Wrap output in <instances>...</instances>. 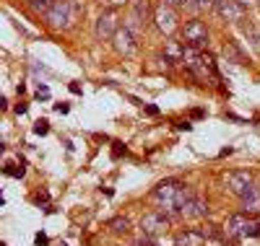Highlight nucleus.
Wrapping results in <instances>:
<instances>
[{
  "mask_svg": "<svg viewBox=\"0 0 260 246\" xmlns=\"http://www.w3.org/2000/svg\"><path fill=\"white\" fill-rule=\"evenodd\" d=\"M151 197H154L169 215H175L177 208L185 205L187 199L192 197V189H190L185 182H180V179H164V182H159V184L154 187Z\"/></svg>",
  "mask_w": 260,
  "mask_h": 246,
  "instance_id": "f257e3e1",
  "label": "nucleus"
},
{
  "mask_svg": "<svg viewBox=\"0 0 260 246\" xmlns=\"http://www.w3.org/2000/svg\"><path fill=\"white\" fill-rule=\"evenodd\" d=\"M45 21H47V26L55 29V31L71 29L73 21H76V3L73 0H57V3H52V8L45 13Z\"/></svg>",
  "mask_w": 260,
  "mask_h": 246,
  "instance_id": "f03ea898",
  "label": "nucleus"
},
{
  "mask_svg": "<svg viewBox=\"0 0 260 246\" xmlns=\"http://www.w3.org/2000/svg\"><path fill=\"white\" fill-rule=\"evenodd\" d=\"M226 236L229 238H242V236H250V238H260V220L247 215V213H237L226 220Z\"/></svg>",
  "mask_w": 260,
  "mask_h": 246,
  "instance_id": "7ed1b4c3",
  "label": "nucleus"
},
{
  "mask_svg": "<svg viewBox=\"0 0 260 246\" xmlns=\"http://www.w3.org/2000/svg\"><path fill=\"white\" fill-rule=\"evenodd\" d=\"M120 31V21H117V8H107L99 13L96 24H94V36L99 42H112L115 34Z\"/></svg>",
  "mask_w": 260,
  "mask_h": 246,
  "instance_id": "20e7f679",
  "label": "nucleus"
},
{
  "mask_svg": "<svg viewBox=\"0 0 260 246\" xmlns=\"http://www.w3.org/2000/svg\"><path fill=\"white\" fill-rule=\"evenodd\" d=\"M182 42L190 44V47H195V50H206L208 47V29H206L203 21H198V18L185 21V26H182Z\"/></svg>",
  "mask_w": 260,
  "mask_h": 246,
  "instance_id": "39448f33",
  "label": "nucleus"
},
{
  "mask_svg": "<svg viewBox=\"0 0 260 246\" xmlns=\"http://www.w3.org/2000/svg\"><path fill=\"white\" fill-rule=\"evenodd\" d=\"M141 231L143 233H148V236H161V233H167L169 228H172V215L169 213H146L143 218H141Z\"/></svg>",
  "mask_w": 260,
  "mask_h": 246,
  "instance_id": "423d86ee",
  "label": "nucleus"
},
{
  "mask_svg": "<svg viewBox=\"0 0 260 246\" xmlns=\"http://www.w3.org/2000/svg\"><path fill=\"white\" fill-rule=\"evenodd\" d=\"M154 26L164 34V36H172L177 29H180V21H177V8H172L167 3H161L156 11H154Z\"/></svg>",
  "mask_w": 260,
  "mask_h": 246,
  "instance_id": "0eeeda50",
  "label": "nucleus"
},
{
  "mask_svg": "<svg viewBox=\"0 0 260 246\" xmlns=\"http://www.w3.org/2000/svg\"><path fill=\"white\" fill-rule=\"evenodd\" d=\"M213 11L224 21H229V24H237V21H242V16H245V8H242L240 0H216Z\"/></svg>",
  "mask_w": 260,
  "mask_h": 246,
  "instance_id": "6e6552de",
  "label": "nucleus"
},
{
  "mask_svg": "<svg viewBox=\"0 0 260 246\" xmlns=\"http://www.w3.org/2000/svg\"><path fill=\"white\" fill-rule=\"evenodd\" d=\"M112 47H115V52L117 55H122V57H127V55H133L136 50H138V42H136V34L130 31V29H120L117 34H115V39H112Z\"/></svg>",
  "mask_w": 260,
  "mask_h": 246,
  "instance_id": "1a4fd4ad",
  "label": "nucleus"
},
{
  "mask_svg": "<svg viewBox=\"0 0 260 246\" xmlns=\"http://www.w3.org/2000/svg\"><path fill=\"white\" fill-rule=\"evenodd\" d=\"M206 215H208V205L203 202L201 197H195V194H192L185 205L177 208V213L172 215V218H206Z\"/></svg>",
  "mask_w": 260,
  "mask_h": 246,
  "instance_id": "9d476101",
  "label": "nucleus"
},
{
  "mask_svg": "<svg viewBox=\"0 0 260 246\" xmlns=\"http://www.w3.org/2000/svg\"><path fill=\"white\" fill-rule=\"evenodd\" d=\"M226 187H229V192H234L237 197H242L245 192L252 189V176H250L247 171H232V174H226Z\"/></svg>",
  "mask_w": 260,
  "mask_h": 246,
  "instance_id": "9b49d317",
  "label": "nucleus"
},
{
  "mask_svg": "<svg viewBox=\"0 0 260 246\" xmlns=\"http://www.w3.org/2000/svg\"><path fill=\"white\" fill-rule=\"evenodd\" d=\"M206 236L201 231H180L175 238V246H203Z\"/></svg>",
  "mask_w": 260,
  "mask_h": 246,
  "instance_id": "f8f14e48",
  "label": "nucleus"
},
{
  "mask_svg": "<svg viewBox=\"0 0 260 246\" xmlns=\"http://www.w3.org/2000/svg\"><path fill=\"white\" fill-rule=\"evenodd\" d=\"M164 55L172 57L175 62H182V55H185V42H177V39H169L167 47H164Z\"/></svg>",
  "mask_w": 260,
  "mask_h": 246,
  "instance_id": "ddd939ff",
  "label": "nucleus"
},
{
  "mask_svg": "<svg viewBox=\"0 0 260 246\" xmlns=\"http://www.w3.org/2000/svg\"><path fill=\"white\" fill-rule=\"evenodd\" d=\"M130 228H133V226H130V220H127V218H122V215L110 220V231H112V233H117V236H120V233H122V236H125V233H130Z\"/></svg>",
  "mask_w": 260,
  "mask_h": 246,
  "instance_id": "4468645a",
  "label": "nucleus"
},
{
  "mask_svg": "<svg viewBox=\"0 0 260 246\" xmlns=\"http://www.w3.org/2000/svg\"><path fill=\"white\" fill-rule=\"evenodd\" d=\"M242 202H245V213H247V210L252 213V210H257V208H260V194H257V189H255V187H252L250 192H245V194H242Z\"/></svg>",
  "mask_w": 260,
  "mask_h": 246,
  "instance_id": "2eb2a0df",
  "label": "nucleus"
},
{
  "mask_svg": "<svg viewBox=\"0 0 260 246\" xmlns=\"http://www.w3.org/2000/svg\"><path fill=\"white\" fill-rule=\"evenodd\" d=\"M29 8H31L34 13H42V16H45V13L52 8V0H29Z\"/></svg>",
  "mask_w": 260,
  "mask_h": 246,
  "instance_id": "dca6fc26",
  "label": "nucleus"
},
{
  "mask_svg": "<svg viewBox=\"0 0 260 246\" xmlns=\"http://www.w3.org/2000/svg\"><path fill=\"white\" fill-rule=\"evenodd\" d=\"M182 11H198V0H180Z\"/></svg>",
  "mask_w": 260,
  "mask_h": 246,
  "instance_id": "f3484780",
  "label": "nucleus"
},
{
  "mask_svg": "<svg viewBox=\"0 0 260 246\" xmlns=\"http://www.w3.org/2000/svg\"><path fill=\"white\" fill-rule=\"evenodd\" d=\"M216 0H198V11H213Z\"/></svg>",
  "mask_w": 260,
  "mask_h": 246,
  "instance_id": "a211bd4d",
  "label": "nucleus"
},
{
  "mask_svg": "<svg viewBox=\"0 0 260 246\" xmlns=\"http://www.w3.org/2000/svg\"><path fill=\"white\" fill-rule=\"evenodd\" d=\"M47 130H50V127H47V119H39V122H37V127H34L37 135H47Z\"/></svg>",
  "mask_w": 260,
  "mask_h": 246,
  "instance_id": "6ab92c4d",
  "label": "nucleus"
},
{
  "mask_svg": "<svg viewBox=\"0 0 260 246\" xmlns=\"http://www.w3.org/2000/svg\"><path fill=\"white\" fill-rule=\"evenodd\" d=\"M120 155H125V145H122V143H115V148H112V158H120Z\"/></svg>",
  "mask_w": 260,
  "mask_h": 246,
  "instance_id": "aec40b11",
  "label": "nucleus"
},
{
  "mask_svg": "<svg viewBox=\"0 0 260 246\" xmlns=\"http://www.w3.org/2000/svg\"><path fill=\"white\" fill-rule=\"evenodd\" d=\"M190 127H192V125H190L187 119H185V122H175V130H185V132H187Z\"/></svg>",
  "mask_w": 260,
  "mask_h": 246,
  "instance_id": "412c9836",
  "label": "nucleus"
},
{
  "mask_svg": "<svg viewBox=\"0 0 260 246\" xmlns=\"http://www.w3.org/2000/svg\"><path fill=\"white\" fill-rule=\"evenodd\" d=\"M104 3H110L112 8H120V6H125V3H127V0H104Z\"/></svg>",
  "mask_w": 260,
  "mask_h": 246,
  "instance_id": "4be33fe9",
  "label": "nucleus"
},
{
  "mask_svg": "<svg viewBox=\"0 0 260 246\" xmlns=\"http://www.w3.org/2000/svg\"><path fill=\"white\" fill-rule=\"evenodd\" d=\"M143 109L148 111V114H151V117H156V114H159V109H156V106H151V104H146Z\"/></svg>",
  "mask_w": 260,
  "mask_h": 246,
  "instance_id": "5701e85b",
  "label": "nucleus"
},
{
  "mask_svg": "<svg viewBox=\"0 0 260 246\" xmlns=\"http://www.w3.org/2000/svg\"><path fill=\"white\" fill-rule=\"evenodd\" d=\"M190 117H192V119H201V117H203V109H192Z\"/></svg>",
  "mask_w": 260,
  "mask_h": 246,
  "instance_id": "b1692460",
  "label": "nucleus"
},
{
  "mask_svg": "<svg viewBox=\"0 0 260 246\" xmlns=\"http://www.w3.org/2000/svg\"><path fill=\"white\" fill-rule=\"evenodd\" d=\"M161 3H167V6H172V8H180V0H161Z\"/></svg>",
  "mask_w": 260,
  "mask_h": 246,
  "instance_id": "393cba45",
  "label": "nucleus"
},
{
  "mask_svg": "<svg viewBox=\"0 0 260 246\" xmlns=\"http://www.w3.org/2000/svg\"><path fill=\"white\" fill-rule=\"evenodd\" d=\"M99 3H104V0H99Z\"/></svg>",
  "mask_w": 260,
  "mask_h": 246,
  "instance_id": "a878e982",
  "label": "nucleus"
}]
</instances>
